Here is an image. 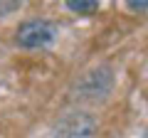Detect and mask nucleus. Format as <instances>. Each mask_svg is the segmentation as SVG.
<instances>
[{"mask_svg": "<svg viewBox=\"0 0 148 138\" xmlns=\"http://www.w3.org/2000/svg\"><path fill=\"white\" fill-rule=\"evenodd\" d=\"M57 37V25L49 20H25L15 32V42L25 49H40V47H47V44L54 42Z\"/></svg>", "mask_w": 148, "mask_h": 138, "instance_id": "1", "label": "nucleus"}, {"mask_svg": "<svg viewBox=\"0 0 148 138\" xmlns=\"http://www.w3.org/2000/svg\"><path fill=\"white\" fill-rule=\"evenodd\" d=\"M67 10L77 12V15H91V12L99 10V3H96V0H79V3H77V0H69Z\"/></svg>", "mask_w": 148, "mask_h": 138, "instance_id": "2", "label": "nucleus"}, {"mask_svg": "<svg viewBox=\"0 0 148 138\" xmlns=\"http://www.w3.org/2000/svg\"><path fill=\"white\" fill-rule=\"evenodd\" d=\"M126 8L133 10V12H143V10H148V3H136V0H131V3H126Z\"/></svg>", "mask_w": 148, "mask_h": 138, "instance_id": "3", "label": "nucleus"}, {"mask_svg": "<svg viewBox=\"0 0 148 138\" xmlns=\"http://www.w3.org/2000/svg\"><path fill=\"white\" fill-rule=\"evenodd\" d=\"M143 138H148V128H146V136H143Z\"/></svg>", "mask_w": 148, "mask_h": 138, "instance_id": "4", "label": "nucleus"}]
</instances>
